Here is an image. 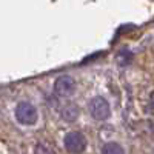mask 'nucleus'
I'll return each mask as SVG.
<instances>
[{
  "mask_svg": "<svg viewBox=\"0 0 154 154\" xmlns=\"http://www.w3.org/2000/svg\"><path fill=\"white\" fill-rule=\"evenodd\" d=\"M62 117L65 119L66 122H74L77 117H79V108H77L74 103H69L63 108L62 111Z\"/></svg>",
  "mask_w": 154,
  "mask_h": 154,
  "instance_id": "nucleus-5",
  "label": "nucleus"
},
{
  "mask_svg": "<svg viewBox=\"0 0 154 154\" xmlns=\"http://www.w3.org/2000/svg\"><path fill=\"white\" fill-rule=\"evenodd\" d=\"M16 119L19 123L26 125V126L35 125L37 119H38L35 106L32 103H29V102H20L16 108Z\"/></svg>",
  "mask_w": 154,
  "mask_h": 154,
  "instance_id": "nucleus-1",
  "label": "nucleus"
},
{
  "mask_svg": "<svg viewBox=\"0 0 154 154\" xmlns=\"http://www.w3.org/2000/svg\"><path fill=\"white\" fill-rule=\"evenodd\" d=\"M89 112H91L93 119L96 120H106L111 114L109 103L100 96L93 97L91 102H89Z\"/></svg>",
  "mask_w": 154,
  "mask_h": 154,
  "instance_id": "nucleus-2",
  "label": "nucleus"
},
{
  "mask_svg": "<svg viewBox=\"0 0 154 154\" xmlns=\"http://www.w3.org/2000/svg\"><path fill=\"white\" fill-rule=\"evenodd\" d=\"M75 80L71 75H60L59 79L54 82V93L60 97H68L75 93Z\"/></svg>",
  "mask_w": 154,
  "mask_h": 154,
  "instance_id": "nucleus-4",
  "label": "nucleus"
},
{
  "mask_svg": "<svg viewBox=\"0 0 154 154\" xmlns=\"http://www.w3.org/2000/svg\"><path fill=\"white\" fill-rule=\"evenodd\" d=\"M102 151L103 152H123V148L117 143H108Z\"/></svg>",
  "mask_w": 154,
  "mask_h": 154,
  "instance_id": "nucleus-6",
  "label": "nucleus"
},
{
  "mask_svg": "<svg viewBox=\"0 0 154 154\" xmlns=\"http://www.w3.org/2000/svg\"><path fill=\"white\" fill-rule=\"evenodd\" d=\"M63 143H65L66 151H69V152H82L86 148V139L79 131H71L65 136Z\"/></svg>",
  "mask_w": 154,
  "mask_h": 154,
  "instance_id": "nucleus-3",
  "label": "nucleus"
}]
</instances>
